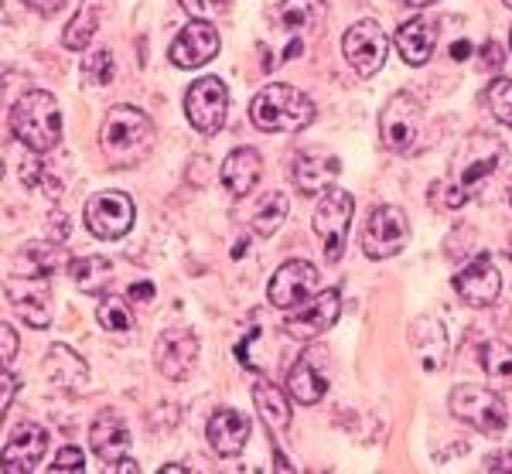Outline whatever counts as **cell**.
Listing matches in <instances>:
<instances>
[{"instance_id": "obj_1", "label": "cell", "mask_w": 512, "mask_h": 474, "mask_svg": "<svg viewBox=\"0 0 512 474\" xmlns=\"http://www.w3.org/2000/svg\"><path fill=\"white\" fill-rule=\"evenodd\" d=\"M506 157H509L506 144H502L495 133H475V137L461 147V154H454V168L448 178L434 185L431 202L444 212H454V209H461V205H468L478 185L489 181L492 174L499 171V164H506Z\"/></svg>"}, {"instance_id": "obj_2", "label": "cell", "mask_w": 512, "mask_h": 474, "mask_svg": "<svg viewBox=\"0 0 512 474\" xmlns=\"http://www.w3.org/2000/svg\"><path fill=\"white\" fill-rule=\"evenodd\" d=\"M99 147L110 157L113 168H130V164H137L140 157H147L154 147L151 116L127 103L110 106V113H106V120H103V130H99Z\"/></svg>"}, {"instance_id": "obj_3", "label": "cell", "mask_w": 512, "mask_h": 474, "mask_svg": "<svg viewBox=\"0 0 512 474\" xmlns=\"http://www.w3.org/2000/svg\"><path fill=\"white\" fill-rule=\"evenodd\" d=\"M250 120L263 133H297L315 123V103L287 82H270L253 96Z\"/></svg>"}, {"instance_id": "obj_4", "label": "cell", "mask_w": 512, "mask_h": 474, "mask_svg": "<svg viewBox=\"0 0 512 474\" xmlns=\"http://www.w3.org/2000/svg\"><path fill=\"white\" fill-rule=\"evenodd\" d=\"M11 133L31 154H48L62 140V110L52 93L31 89L11 106Z\"/></svg>"}, {"instance_id": "obj_5", "label": "cell", "mask_w": 512, "mask_h": 474, "mask_svg": "<svg viewBox=\"0 0 512 474\" xmlns=\"http://www.w3.org/2000/svg\"><path fill=\"white\" fill-rule=\"evenodd\" d=\"M352 215H355V198L352 191L345 188H328L321 195L318 209H315V226L321 246H325V260L338 263L345 253V243H349V229H352Z\"/></svg>"}, {"instance_id": "obj_6", "label": "cell", "mask_w": 512, "mask_h": 474, "mask_svg": "<svg viewBox=\"0 0 512 474\" xmlns=\"http://www.w3.org/2000/svg\"><path fill=\"white\" fill-rule=\"evenodd\" d=\"M451 413L458 420H465L468 427H475L478 434H502L509 427V410L506 399L485 386H475V382H465L451 393Z\"/></svg>"}, {"instance_id": "obj_7", "label": "cell", "mask_w": 512, "mask_h": 474, "mask_svg": "<svg viewBox=\"0 0 512 474\" xmlns=\"http://www.w3.org/2000/svg\"><path fill=\"white\" fill-rule=\"evenodd\" d=\"M410 243V219L400 205H379L369 212L366 229H362V253L369 260H390V256L403 253Z\"/></svg>"}, {"instance_id": "obj_8", "label": "cell", "mask_w": 512, "mask_h": 474, "mask_svg": "<svg viewBox=\"0 0 512 474\" xmlns=\"http://www.w3.org/2000/svg\"><path fill=\"white\" fill-rule=\"evenodd\" d=\"M424 130V106L410 93L390 96V103L379 113V137L393 154H410L417 147V137Z\"/></svg>"}, {"instance_id": "obj_9", "label": "cell", "mask_w": 512, "mask_h": 474, "mask_svg": "<svg viewBox=\"0 0 512 474\" xmlns=\"http://www.w3.org/2000/svg\"><path fill=\"white\" fill-rule=\"evenodd\" d=\"M328 386H332V359L325 348H304L297 362L287 369V396L301 406H315L325 399Z\"/></svg>"}, {"instance_id": "obj_10", "label": "cell", "mask_w": 512, "mask_h": 474, "mask_svg": "<svg viewBox=\"0 0 512 474\" xmlns=\"http://www.w3.org/2000/svg\"><path fill=\"white\" fill-rule=\"evenodd\" d=\"M386 52H390V38H386V31L379 28V21H373V18L355 21L342 38L345 62H349L362 79H373L376 72L383 69Z\"/></svg>"}, {"instance_id": "obj_11", "label": "cell", "mask_w": 512, "mask_h": 474, "mask_svg": "<svg viewBox=\"0 0 512 474\" xmlns=\"http://www.w3.org/2000/svg\"><path fill=\"white\" fill-rule=\"evenodd\" d=\"M229 113V89L216 76H202L185 93V116L198 133H219Z\"/></svg>"}, {"instance_id": "obj_12", "label": "cell", "mask_w": 512, "mask_h": 474, "mask_svg": "<svg viewBox=\"0 0 512 474\" xmlns=\"http://www.w3.org/2000/svg\"><path fill=\"white\" fill-rule=\"evenodd\" d=\"M137 205L127 191H99L86 202V226L96 239H123L134 229Z\"/></svg>"}, {"instance_id": "obj_13", "label": "cell", "mask_w": 512, "mask_h": 474, "mask_svg": "<svg viewBox=\"0 0 512 474\" xmlns=\"http://www.w3.org/2000/svg\"><path fill=\"white\" fill-rule=\"evenodd\" d=\"M318 290H321V273L315 263L287 260L274 277H270L267 297H270V304L280 307V311H294V307L308 304Z\"/></svg>"}, {"instance_id": "obj_14", "label": "cell", "mask_w": 512, "mask_h": 474, "mask_svg": "<svg viewBox=\"0 0 512 474\" xmlns=\"http://www.w3.org/2000/svg\"><path fill=\"white\" fill-rule=\"evenodd\" d=\"M338 314H342V294H338V287L318 290L308 304L294 307V314H287L284 331L297 338V342H315L328 328H335Z\"/></svg>"}, {"instance_id": "obj_15", "label": "cell", "mask_w": 512, "mask_h": 474, "mask_svg": "<svg viewBox=\"0 0 512 474\" xmlns=\"http://www.w3.org/2000/svg\"><path fill=\"white\" fill-rule=\"evenodd\" d=\"M7 301L31 328H48L52 324V277L18 273L7 280Z\"/></svg>"}, {"instance_id": "obj_16", "label": "cell", "mask_w": 512, "mask_h": 474, "mask_svg": "<svg viewBox=\"0 0 512 474\" xmlns=\"http://www.w3.org/2000/svg\"><path fill=\"white\" fill-rule=\"evenodd\" d=\"M219 31L212 28V21H188L185 28L178 31L175 41H171L168 55H171V65L178 69H202L205 62L219 55Z\"/></svg>"}, {"instance_id": "obj_17", "label": "cell", "mask_w": 512, "mask_h": 474, "mask_svg": "<svg viewBox=\"0 0 512 474\" xmlns=\"http://www.w3.org/2000/svg\"><path fill=\"white\" fill-rule=\"evenodd\" d=\"M198 362V338L192 328H168L154 345V365L164 379L178 382L195 369Z\"/></svg>"}, {"instance_id": "obj_18", "label": "cell", "mask_w": 512, "mask_h": 474, "mask_svg": "<svg viewBox=\"0 0 512 474\" xmlns=\"http://www.w3.org/2000/svg\"><path fill=\"white\" fill-rule=\"evenodd\" d=\"M454 290H458V297L465 304L492 307L502 294V277L489 256H478L461 273H454Z\"/></svg>"}, {"instance_id": "obj_19", "label": "cell", "mask_w": 512, "mask_h": 474, "mask_svg": "<svg viewBox=\"0 0 512 474\" xmlns=\"http://www.w3.org/2000/svg\"><path fill=\"white\" fill-rule=\"evenodd\" d=\"M48 440L52 434L38 423H18L4 440V471H35L45 461Z\"/></svg>"}, {"instance_id": "obj_20", "label": "cell", "mask_w": 512, "mask_h": 474, "mask_svg": "<svg viewBox=\"0 0 512 474\" xmlns=\"http://www.w3.org/2000/svg\"><path fill=\"white\" fill-rule=\"evenodd\" d=\"M89 447H93V454L99 457V461L110 464V468H117L130 451V430H127V423H123L120 413H113V410L99 413V417L93 420V427H89Z\"/></svg>"}, {"instance_id": "obj_21", "label": "cell", "mask_w": 512, "mask_h": 474, "mask_svg": "<svg viewBox=\"0 0 512 474\" xmlns=\"http://www.w3.org/2000/svg\"><path fill=\"white\" fill-rule=\"evenodd\" d=\"M205 434H209L212 451L219 457H236L246 447V440H250V420H246V413L233 410V406H222V410L209 417Z\"/></svg>"}, {"instance_id": "obj_22", "label": "cell", "mask_w": 512, "mask_h": 474, "mask_svg": "<svg viewBox=\"0 0 512 474\" xmlns=\"http://www.w3.org/2000/svg\"><path fill=\"white\" fill-rule=\"evenodd\" d=\"M437 35L441 31H437V24L431 18H410L396 28L393 45L407 65H427L437 48Z\"/></svg>"}, {"instance_id": "obj_23", "label": "cell", "mask_w": 512, "mask_h": 474, "mask_svg": "<svg viewBox=\"0 0 512 474\" xmlns=\"http://www.w3.org/2000/svg\"><path fill=\"white\" fill-rule=\"evenodd\" d=\"M338 174H342V161L335 154H301L291 168L294 188L301 195H325Z\"/></svg>"}, {"instance_id": "obj_24", "label": "cell", "mask_w": 512, "mask_h": 474, "mask_svg": "<svg viewBox=\"0 0 512 474\" xmlns=\"http://www.w3.org/2000/svg\"><path fill=\"white\" fill-rule=\"evenodd\" d=\"M45 376L55 382L65 393H86V382H89V365L82 362L79 352H72L69 345H52L41 362Z\"/></svg>"}, {"instance_id": "obj_25", "label": "cell", "mask_w": 512, "mask_h": 474, "mask_svg": "<svg viewBox=\"0 0 512 474\" xmlns=\"http://www.w3.org/2000/svg\"><path fill=\"white\" fill-rule=\"evenodd\" d=\"M263 174V157L256 147H236L233 154L222 161V188L236 198H246L256 188Z\"/></svg>"}, {"instance_id": "obj_26", "label": "cell", "mask_w": 512, "mask_h": 474, "mask_svg": "<svg viewBox=\"0 0 512 474\" xmlns=\"http://www.w3.org/2000/svg\"><path fill=\"white\" fill-rule=\"evenodd\" d=\"M253 403L260 410V420L267 430H274V437H284L291 430V399H287L274 382H256L253 386Z\"/></svg>"}, {"instance_id": "obj_27", "label": "cell", "mask_w": 512, "mask_h": 474, "mask_svg": "<svg viewBox=\"0 0 512 474\" xmlns=\"http://www.w3.org/2000/svg\"><path fill=\"white\" fill-rule=\"evenodd\" d=\"M69 277L82 294L103 297V290L113 284V263L106 256H76L69 263Z\"/></svg>"}, {"instance_id": "obj_28", "label": "cell", "mask_w": 512, "mask_h": 474, "mask_svg": "<svg viewBox=\"0 0 512 474\" xmlns=\"http://www.w3.org/2000/svg\"><path fill=\"white\" fill-rule=\"evenodd\" d=\"M99 21H103V0H82L76 18L62 31V45L69 48V52H86L89 41H93L99 31Z\"/></svg>"}, {"instance_id": "obj_29", "label": "cell", "mask_w": 512, "mask_h": 474, "mask_svg": "<svg viewBox=\"0 0 512 474\" xmlns=\"http://www.w3.org/2000/svg\"><path fill=\"white\" fill-rule=\"evenodd\" d=\"M325 0H284L277 7V21L284 31L301 35V31H315L325 21Z\"/></svg>"}, {"instance_id": "obj_30", "label": "cell", "mask_w": 512, "mask_h": 474, "mask_svg": "<svg viewBox=\"0 0 512 474\" xmlns=\"http://www.w3.org/2000/svg\"><path fill=\"white\" fill-rule=\"evenodd\" d=\"M287 209H291V202H287V195L284 191H267V195L256 202V209H253V232L256 236H274V232L284 226V219H287Z\"/></svg>"}, {"instance_id": "obj_31", "label": "cell", "mask_w": 512, "mask_h": 474, "mask_svg": "<svg viewBox=\"0 0 512 474\" xmlns=\"http://www.w3.org/2000/svg\"><path fill=\"white\" fill-rule=\"evenodd\" d=\"M478 365L485 369V376L495 382H512V342H482L478 345Z\"/></svg>"}, {"instance_id": "obj_32", "label": "cell", "mask_w": 512, "mask_h": 474, "mask_svg": "<svg viewBox=\"0 0 512 474\" xmlns=\"http://www.w3.org/2000/svg\"><path fill=\"white\" fill-rule=\"evenodd\" d=\"M62 263V253L59 246L52 243H28L18 253V273H38V277H52Z\"/></svg>"}, {"instance_id": "obj_33", "label": "cell", "mask_w": 512, "mask_h": 474, "mask_svg": "<svg viewBox=\"0 0 512 474\" xmlns=\"http://www.w3.org/2000/svg\"><path fill=\"white\" fill-rule=\"evenodd\" d=\"M96 318L106 331H130L134 328V314H130V304L123 297H103L96 307Z\"/></svg>"}, {"instance_id": "obj_34", "label": "cell", "mask_w": 512, "mask_h": 474, "mask_svg": "<svg viewBox=\"0 0 512 474\" xmlns=\"http://www.w3.org/2000/svg\"><path fill=\"white\" fill-rule=\"evenodd\" d=\"M485 103H489L495 120L512 127V79H492L485 89Z\"/></svg>"}, {"instance_id": "obj_35", "label": "cell", "mask_w": 512, "mask_h": 474, "mask_svg": "<svg viewBox=\"0 0 512 474\" xmlns=\"http://www.w3.org/2000/svg\"><path fill=\"white\" fill-rule=\"evenodd\" d=\"M82 76H86L89 86H110L113 76H117V65H113V52H110V48H99V52L86 55Z\"/></svg>"}, {"instance_id": "obj_36", "label": "cell", "mask_w": 512, "mask_h": 474, "mask_svg": "<svg viewBox=\"0 0 512 474\" xmlns=\"http://www.w3.org/2000/svg\"><path fill=\"white\" fill-rule=\"evenodd\" d=\"M21 185L31 188V191L45 188V195L59 198V185H55L52 174H48V168L38 161V157H28V161H21Z\"/></svg>"}, {"instance_id": "obj_37", "label": "cell", "mask_w": 512, "mask_h": 474, "mask_svg": "<svg viewBox=\"0 0 512 474\" xmlns=\"http://www.w3.org/2000/svg\"><path fill=\"white\" fill-rule=\"evenodd\" d=\"M181 7H185V11L198 21H212L226 11L229 0H181Z\"/></svg>"}, {"instance_id": "obj_38", "label": "cell", "mask_w": 512, "mask_h": 474, "mask_svg": "<svg viewBox=\"0 0 512 474\" xmlns=\"http://www.w3.org/2000/svg\"><path fill=\"white\" fill-rule=\"evenodd\" d=\"M82 468H86V457H82V451L76 444L62 447V451L55 454V461H52V471H82Z\"/></svg>"}, {"instance_id": "obj_39", "label": "cell", "mask_w": 512, "mask_h": 474, "mask_svg": "<svg viewBox=\"0 0 512 474\" xmlns=\"http://www.w3.org/2000/svg\"><path fill=\"white\" fill-rule=\"evenodd\" d=\"M0 382H4V393H0V413H7L11 410V403H14V393H18V376L11 372V365H4V372H0Z\"/></svg>"}, {"instance_id": "obj_40", "label": "cell", "mask_w": 512, "mask_h": 474, "mask_svg": "<svg viewBox=\"0 0 512 474\" xmlns=\"http://www.w3.org/2000/svg\"><path fill=\"white\" fill-rule=\"evenodd\" d=\"M24 4L35 14H41V18H52V14H59L65 7V0H24Z\"/></svg>"}, {"instance_id": "obj_41", "label": "cell", "mask_w": 512, "mask_h": 474, "mask_svg": "<svg viewBox=\"0 0 512 474\" xmlns=\"http://www.w3.org/2000/svg\"><path fill=\"white\" fill-rule=\"evenodd\" d=\"M0 331H4V365H11L18 359V335H14L11 324H0Z\"/></svg>"}, {"instance_id": "obj_42", "label": "cell", "mask_w": 512, "mask_h": 474, "mask_svg": "<svg viewBox=\"0 0 512 474\" xmlns=\"http://www.w3.org/2000/svg\"><path fill=\"white\" fill-rule=\"evenodd\" d=\"M482 62L489 65V69H502V65H506V55H502V45H495V41H489V45L482 48Z\"/></svg>"}, {"instance_id": "obj_43", "label": "cell", "mask_w": 512, "mask_h": 474, "mask_svg": "<svg viewBox=\"0 0 512 474\" xmlns=\"http://www.w3.org/2000/svg\"><path fill=\"white\" fill-rule=\"evenodd\" d=\"M485 471H512V451H499L485 457Z\"/></svg>"}, {"instance_id": "obj_44", "label": "cell", "mask_w": 512, "mask_h": 474, "mask_svg": "<svg viewBox=\"0 0 512 474\" xmlns=\"http://www.w3.org/2000/svg\"><path fill=\"white\" fill-rule=\"evenodd\" d=\"M151 297H154V284H147V280L130 287V301H151Z\"/></svg>"}, {"instance_id": "obj_45", "label": "cell", "mask_w": 512, "mask_h": 474, "mask_svg": "<svg viewBox=\"0 0 512 474\" xmlns=\"http://www.w3.org/2000/svg\"><path fill=\"white\" fill-rule=\"evenodd\" d=\"M52 222H55V236L65 239V232H69V222H65V215H62V212H55V215H52Z\"/></svg>"}, {"instance_id": "obj_46", "label": "cell", "mask_w": 512, "mask_h": 474, "mask_svg": "<svg viewBox=\"0 0 512 474\" xmlns=\"http://www.w3.org/2000/svg\"><path fill=\"white\" fill-rule=\"evenodd\" d=\"M468 48H472L468 41H458V45L451 48V58H454V62H465V58H468Z\"/></svg>"}, {"instance_id": "obj_47", "label": "cell", "mask_w": 512, "mask_h": 474, "mask_svg": "<svg viewBox=\"0 0 512 474\" xmlns=\"http://www.w3.org/2000/svg\"><path fill=\"white\" fill-rule=\"evenodd\" d=\"M113 471H140V468H137L134 461H127V457H123V461H120V464H117V468H113Z\"/></svg>"}, {"instance_id": "obj_48", "label": "cell", "mask_w": 512, "mask_h": 474, "mask_svg": "<svg viewBox=\"0 0 512 474\" xmlns=\"http://www.w3.org/2000/svg\"><path fill=\"white\" fill-rule=\"evenodd\" d=\"M403 4H410V7H431V4H437V0H403Z\"/></svg>"}, {"instance_id": "obj_49", "label": "cell", "mask_w": 512, "mask_h": 474, "mask_svg": "<svg viewBox=\"0 0 512 474\" xmlns=\"http://www.w3.org/2000/svg\"><path fill=\"white\" fill-rule=\"evenodd\" d=\"M161 471H168V474H181V471H185V468H181V464H164Z\"/></svg>"}, {"instance_id": "obj_50", "label": "cell", "mask_w": 512, "mask_h": 474, "mask_svg": "<svg viewBox=\"0 0 512 474\" xmlns=\"http://www.w3.org/2000/svg\"><path fill=\"white\" fill-rule=\"evenodd\" d=\"M502 4H506V7H512V0H502Z\"/></svg>"}]
</instances>
